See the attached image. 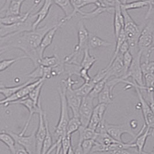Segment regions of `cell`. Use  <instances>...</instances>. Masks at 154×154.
I'll return each instance as SVG.
<instances>
[{
    "label": "cell",
    "mask_w": 154,
    "mask_h": 154,
    "mask_svg": "<svg viewBox=\"0 0 154 154\" xmlns=\"http://www.w3.org/2000/svg\"><path fill=\"white\" fill-rule=\"evenodd\" d=\"M59 21L48 23L42 27L29 31L14 33L4 37H0L1 53L11 48L20 49L28 56L35 66H39V62L42 59L39 47L42 39L49 30L55 26Z\"/></svg>",
    "instance_id": "obj_1"
},
{
    "label": "cell",
    "mask_w": 154,
    "mask_h": 154,
    "mask_svg": "<svg viewBox=\"0 0 154 154\" xmlns=\"http://www.w3.org/2000/svg\"><path fill=\"white\" fill-rule=\"evenodd\" d=\"M90 33L83 22L79 21L77 23V43L75 47L73 52L65 57L63 61L65 63H73L80 65L79 60L82 61L84 50L88 48Z\"/></svg>",
    "instance_id": "obj_2"
},
{
    "label": "cell",
    "mask_w": 154,
    "mask_h": 154,
    "mask_svg": "<svg viewBox=\"0 0 154 154\" xmlns=\"http://www.w3.org/2000/svg\"><path fill=\"white\" fill-rule=\"evenodd\" d=\"M121 8L122 14L124 19V30L126 35V41L129 45V51L132 55H135L139 50L138 47V41L141 30L140 26L133 21L131 15L128 14V11L124 8Z\"/></svg>",
    "instance_id": "obj_3"
},
{
    "label": "cell",
    "mask_w": 154,
    "mask_h": 154,
    "mask_svg": "<svg viewBox=\"0 0 154 154\" xmlns=\"http://www.w3.org/2000/svg\"><path fill=\"white\" fill-rule=\"evenodd\" d=\"M58 93L60 98V114L58 124L55 127L54 135L57 140L66 135V129L69 121L68 105L66 98V86L61 81L60 86L58 88Z\"/></svg>",
    "instance_id": "obj_4"
},
{
    "label": "cell",
    "mask_w": 154,
    "mask_h": 154,
    "mask_svg": "<svg viewBox=\"0 0 154 154\" xmlns=\"http://www.w3.org/2000/svg\"><path fill=\"white\" fill-rule=\"evenodd\" d=\"M66 86V98L68 105L72 112L73 117H79V110L83 98L79 96L73 88V86L79 83L78 80H73L71 76L61 81Z\"/></svg>",
    "instance_id": "obj_5"
},
{
    "label": "cell",
    "mask_w": 154,
    "mask_h": 154,
    "mask_svg": "<svg viewBox=\"0 0 154 154\" xmlns=\"http://www.w3.org/2000/svg\"><path fill=\"white\" fill-rule=\"evenodd\" d=\"M36 19L35 14H31L25 21L16 23L12 24H4L0 23V37H6L14 33L33 30V24Z\"/></svg>",
    "instance_id": "obj_6"
},
{
    "label": "cell",
    "mask_w": 154,
    "mask_h": 154,
    "mask_svg": "<svg viewBox=\"0 0 154 154\" xmlns=\"http://www.w3.org/2000/svg\"><path fill=\"white\" fill-rule=\"evenodd\" d=\"M133 56V60L125 77V80L129 78H132L133 82L141 91L143 89L144 86V75L141 69V60L142 59V52L139 49V52Z\"/></svg>",
    "instance_id": "obj_7"
},
{
    "label": "cell",
    "mask_w": 154,
    "mask_h": 154,
    "mask_svg": "<svg viewBox=\"0 0 154 154\" xmlns=\"http://www.w3.org/2000/svg\"><path fill=\"white\" fill-rule=\"evenodd\" d=\"M126 84L130 86L133 87L137 92L139 100L140 102V108L142 111L143 118L144 120V125L147 128L154 130V114L152 111L148 103L144 98L143 95H142L141 91L137 86L134 82H132L129 81H126Z\"/></svg>",
    "instance_id": "obj_8"
},
{
    "label": "cell",
    "mask_w": 154,
    "mask_h": 154,
    "mask_svg": "<svg viewBox=\"0 0 154 154\" xmlns=\"http://www.w3.org/2000/svg\"><path fill=\"white\" fill-rule=\"evenodd\" d=\"M106 129L107 132L109 134L119 142H124L122 139V136L124 134H128L133 137L134 139L137 133H135L133 131V129L131 127L130 123H126L123 124L114 125L106 123Z\"/></svg>",
    "instance_id": "obj_9"
},
{
    "label": "cell",
    "mask_w": 154,
    "mask_h": 154,
    "mask_svg": "<svg viewBox=\"0 0 154 154\" xmlns=\"http://www.w3.org/2000/svg\"><path fill=\"white\" fill-rule=\"evenodd\" d=\"M11 134L17 143L24 147L29 154H36V131H34L29 136L21 135L20 134L14 133L10 130H5Z\"/></svg>",
    "instance_id": "obj_10"
},
{
    "label": "cell",
    "mask_w": 154,
    "mask_h": 154,
    "mask_svg": "<svg viewBox=\"0 0 154 154\" xmlns=\"http://www.w3.org/2000/svg\"><path fill=\"white\" fill-rule=\"evenodd\" d=\"M94 99L89 95L83 98L79 110V118L82 122V126L87 127L92 115L94 106Z\"/></svg>",
    "instance_id": "obj_11"
},
{
    "label": "cell",
    "mask_w": 154,
    "mask_h": 154,
    "mask_svg": "<svg viewBox=\"0 0 154 154\" xmlns=\"http://www.w3.org/2000/svg\"><path fill=\"white\" fill-rule=\"evenodd\" d=\"M12 104H20V105H23L29 111V117L26 123V125L24 127L23 130L19 133L21 135H24L28 129V126L30 124L32 116L35 114H39L42 108V105L41 104V101H39L38 104H36L31 99H30L28 98V96H27V98L13 102L10 105H12Z\"/></svg>",
    "instance_id": "obj_12"
},
{
    "label": "cell",
    "mask_w": 154,
    "mask_h": 154,
    "mask_svg": "<svg viewBox=\"0 0 154 154\" xmlns=\"http://www.w3.org/2000/svg\"><path fill=\"white\" fill-rule=\"evenodd\" d=\"M46 81L43 79H40L36 80L34 81L33 82L30 83L29 84L27 85L23 88H22L19 91H17L14 95H12L11 96L8 98H5L4 99H2L0 101V104L1 105H4L5 107H7L8 105H10L12 103L20 100L21 99L27 98L30 92L34 90V89L35 87H36L40 83H41L42 81Z\"/></svg>",
    "instance_id": "obj_13"
},
{
    "label": "cell",
    "mask_w": 154,
    "mask_h": 154,
    "mask_svg": "<svg viewBox=\"0 0 154 154\" xmlns=\"http://www.w3.org/2000/svg\"><path fill=\"white\" fill-rule=\"evenodd\" d=\"M154 24L151 21L141 30L138 41V47L140 50L149 48L152 46L154 40Z\"/></svg>",
    "instance_id": "obj_14"
},
{
    "label": "cell",
    "mask_w": 154,
    "mask_h": 154,
    "mask_svg": "<svg viewBox=\"0 0 154 154\" xmlns=\"http://www.w3.org/2000/svg\"><path fill=\"white\" fill-rule=\"evenodd\" d=\"M45 112L41 109L39 115V125L36 131V154H41L43 144L45 139L47 130L45 120Z\"/></svg>",
    "instance_id": "obj_15"
},
{
    "label": "cell",
    "mask_w": 154,
    "mask_h": 154,
    "mask_svg": "<svg viewBox=\"0 0 154 154\" xmlns=\"http://www.w3.org/2000/svg\"><path fill=\"white\" fill-rule=\"evenodd\" d=\"M123 56V54L119 53V55L113 61L112 64L109 67L105 68L107 71L106 77L109 79L114 77V78H121L122 79V78L124 76Z\"/></svg>",
    "instance_id": "obj_16"
},
{
    "label": "cell",
    "mask_w": 154,
    "mask_h": 154,
    "mask_svg": "<svg viewBox=\"0 0 154 154\" xmlns=\"http://www.w3.org/2000/svg\"><path fill=\"white\" fill-rule=\"evenodd\" d=\"M66 21H67L65 19V18L61 19L56 25L51 28L45 35L44 37L42 39V42L39 47V51H40V55H41V58L44 57L43 55H44L45 50L52 43L57 30L61 26H63Z\"/></svg>",
    "instance_id": "obj_17"
},
{
    "label": "cell",
    "mask_w": 154,
    "mask_h": 154,
    "mask_svg": "<svg viewBox=\"0 0 154 154\" xmlns=\"http://www.w3.org/2000/svg\"><path fill=\"white\" fill-rule=\"evenodd\" d=\"M151 130V129L146 127V125L144 124L141 128L140 131L137 133L136 137L134 139V141H131L135 144L139 154H143L144 153V148L147 139L149 136L153 134Z\"/></svg>",
    "instance_id": "obj_18"
},
{
    "label": "cell",
    "mask_w": 154,
    "mask_h": 154,
    "mask_svg": "<svg viewBox=\"0 0 154 154\" xmlns=\"http://www.w3.org/2000/svg\"><path fill=\"white\" fill-rule=\"evenodd\" d=\"M53 4V0H43L42 7L37 12L35 13L36 19L33 24V30L38 28L39 24L46 18Z\"/></svg>",
    "instance_id": "obj_19"
},
{
    "label": "cell",
    "mask_w": 154,
    "mask_h": 154,
    "mask_svg": "<svg viewBox=\"0 0 154 154\" xmlns=\"http://www.w3.org/2000/svg\"><path fill=\"white\" fill-rule=\"evenodd\" d=\"M121 5H119L115 8L114 13V31L116 40L124 27V19L122 14Z\"/></svg>",
    "instance_id": "obj_20"
},
{
    "label": "cell",
    "mask_w": 154,
    "mask_h": 154,
    "mask_svg": "<svg viewBox=\"0 0 154 154\" xmlns=\"http://www.w3.org/2000/svg\"><path fill=\"white\" fill-rule=\"evenodd\" d=\"M53 3L60 8L65 15L64 17L66 21H70L73 18V8L72 7L70 0H53Z\"/></svg>",
    "instance_id": "obj_21"
},
{
    "label": "cell",
    "mask_w": 154,
    "mask_h": 154,
    "mask_svg": "<svg viewBox=\"0 0 154 154\" xmlns=\"http://www.w3.org/2000/svg\"><path fill=\"white\" fill-rule=\"evenodd\" d=\"M96 8L90 12H84L81 11L79 14L82 15V18L84 19H91L96 18L99 15H100L104 12H108L109 14L114 13L115 9H112L109 8L103 7L102 6H96Z\"/></svg>",
    "instance_id": "obj_22"
},
{
    "label": "cell",
    "mask_w": 154,
    "mask_h": 154,
    "mask_svg": "<svg viewBox=\"0 0 154 154\" xmlns=\"http://www.w3.org/2000/svg\"><path fill=\"white\" fill-rule=\"evenodd\" d=\"M79 141L82 143L84 140H94L97 139L99 133L96 130H94L90 128L81 126L79 129Z\"/></svg>",
    "instance_id": "obj_23"
},
{
    "label": "cell",
    "mask_w": 154,
    "mask_h": 154,
    "mask_svg": "<svg viewBox=\"0 0 154 154\" xmlns=\"http://www.w3.org/2000/svg\"><path fill=\"white\" fill-rule=\"evenodd\" d=\"M112 43L104 40L98 36L91 35L88 41V48L90 49H95L100 48H107L112 45Z\"/></svg>",
    "instance_id": "obj_24"
},
{
    "label": "cell",
    "mask_w": 154,
    "mask_h": 154,
    "mask_svg": "<svg viewBox=\"0 0 154 154\" xmlns=\"http://www.w3.org/2000/svg\"><path fill=\"white\" fill-rule=\"evenodd\" d=\"M113 98V92L111 91L109 85L106 82L103 89L98 95V103H102L109 105V104L112 103Z\"/></svg>",
    "instance_id": "obj_25"
},
{
    "label": "cell",
    "mask_w": 154,
    "mask_h": 154,
    "mask_svg": "<svg viewBox=\"0 0 154 154\" xmlns=\"http://www.w3.org/2000/svg\"><path fill=\"white\" fill-rule=\"evenodd\" d=\"M0 140L9 148L11 154H15L16 142L14 137L5 130H2L0 133Z\"/></svg>",
    "instance_id": "obj_26"
},
{
    "label": "cell",
    "mask_w": 154,
    "mask_h": 154,
    "mask_svg": "<svg viewBox=\"0 0 154 154\" xmlns=\"http://www.w3.org/2000/svg\"><path fill=\"white\" fill-rule=\"evenodd\" d=\"M30 83H31V79H30V80H29L28 81H27L22 84L19 85L14 86H12V87H6V86H3L1 85V88H0V93H1V94H2V95H3L5 97V98H8L11 96L12 95H14L17 91H19L22 88H23L27 85L29 84Z\"/></svg>",
    "instance_id": "obj_27"
},
{
    "label": "cell",
    "mask_w": 154,
    "mask_h": 154,
    "mask_svg": "<svg viewBox=\"0 0 154 154\" xmlns=\"http://www.w3.org/2000/svg\"><path fill=\"white\" fill-rule=\"evenodd\" d=\"M97 61V59L90 55V49L86 48L84 50L83 58L80 65L82 69H85L89 71Z\"/></svg>",
    "instance_id": "obj_28"
},
{
    "label": "cell",
    "mask_w": 154,
    "mask_h": 154,
    "mask_svg": "<svg viewBox=\"0 0 154 154\" xmlns=\"http://www.w3.org/2000/svg\"><path fill=\"white\" fill-rule=\"evenodd\" d=\"M70 1L73 8V17L79 14L82 8L91 4L97 5L98 4V0H70Z\"/></svg>",
    "instance_id": "obj_29"
},
{
    "label": "cell",
    "mask_w": 154,
    "mask_h": 154,
    "mask_svg": "<svg viewBox=\"0 0 154 154\" xmlns=\"http://www.w3.org/2000/svg\"><path fill=\"white\" fill-rule=\"evenodd\" d=\"M63 59L61 60L57 55L53 56L43 57L39 60V66H42L44 67H54L63 62Z\"/></svg>",
    "instance_id": "obj_30"
},
{
    "label": "cell",
    "mask_w": 154,
    "mask_h": 154,
    "mask_svg": "<svg viewBox=\"0 0 154 154\" xmlns=\"http://www.w3.org/2000/svg\"><path fill=\"white\" fill-rule=\"evenodd\" d=\"M96 84H95L91 78V81L90 82L86 83L84 82L83 84L81 85L80 87L74 89L79 96L84 98L89 95V94L91 93Z\"/></svg>",
    "instance_id": "obj_31"
},
{
    "label": "cell",
    "mask_w": 154,
    "mask_h": 154,
    "mask_svg": "<svg viewBox=\"0 0 154 154\" xmlns=\"http://www.w3.org/2000/svg\"><path fill=\"white\" fill-rule=\"evenodd\" d=\"M27 0H11L7 12L1 17L9 15L20 14L22 4Z\"/></svg>",
    "instance_id": "obj_32"
},
{
    "label": "cell",
    "mask_w": 154,
    "mask_h": 154,
    "mask_svg": "<svg viewBox=\"0 0 154 154\" xmlns=\"http://www.w3.org/2000/svg\"><path fill=\"white\" fill-rule=\"evenodd\" d=\"M149 4V1L147 0H137L131 2H124L121 4V7L124 8L126 11L140 9L146 7Z\"/></svg>",
    "instance_id": "obj_33"
},
{
    "label": "cell",
    "mask_w": 154,
    "mask_h": 154,
    "mask_svg": "<svg viewBox=\"0 0 154 154\" xmlns=\"http://www.w3.org/2000/svg\"><path fill=\"white\" fill-rule=\"evenodd\" d=\"M81 126L82 122L79 117H73L68 122L66 129V134L72 136L73 133L78 131Z\"/></svg>",
    "instance_id": "obj_34"
},
{
    "label": "cell",
    "mask_w": 154,
    "mask_h": 154,
    "mask_svg": "<svg viewBox=\"0 0 154 154\" xmlns=\"http://www.w3.org/2000/svg\"><path fill=\"white\" fill-rule=\"evenodd\" d=\"M25 59H28V56L26 55L19 56L16 58L11 59H5L4 60H2L0 62V71L2 72L5 70H7L9 67H10L11 66H12L14 63H16L17 62L23 60Z\"/></svg>",
    "instance_id": "obj_35"
},
{
    "label": "cell",
    "mask_w": 154,
    "mask_h": 154,
    "mask_svg": "<svg viewBox=\"0 0 154 154\" xmlns=\"http://www.w3.org/2000/svg\"><path fill=\"white\" fill-rule=\"evenodd\" d=\"M109 79L107 77H106L104 79H103L102 80H101L100 81L98 82L97 84L95 85L92 91L89 94V96L94 99L98 98L99 94L103 89L104 87L105 86L106 82H107V81Z\"/></svg>",
    "instance_id": "obj_36"
},
{
    "label": "cell",
    "mask_w": 154,
    "mask_h": 154,
    "mask_svg": "<svg viewBox=\"0 0 154 154\" xmlns=\"http://www.w3.org/2000/svg\"><path fill=\"white\" fill-rule=\"evenodd\" d=\"M144 86L143 90L147 92L154 91V73H148L144 75Z\"/></svg>",
    "instance_id": "obj_37"
},
{
    "label": "cell",
    "mask_w": 154,
    "mask_h": 154,
    "mask_svg": "<svg viewBox=\"0 0 154 154\" xmlns=\"http://www.w3.org/2000/svg\"><path fill=\"white\" fill-rule=\"evenodd\" d=\"M45 81H42L41 83H40L36 87H35L34 90L31 91L28 95V98L31 99L36 104H38L39 101H40L39 97H40L41 92L42 91V87L44 85Z\"/></svg>",
    "instance_id": "obj_38"
},
{
    "label": "cell",
    "mask_w": 154,
    "mask_h": 154,
    "mask_svg": "<svg viewBox=\"0 0 154 154\" xmlns=\"http://www.w3.org/2000/svg\"><path fill=\"white\" fill-rule=\"evenodd\" d=\"M133 56L131 52L129 50L126 52L123 56V63H124V76L122 79L125 81V77L128 71V70L131 65L133 60Z\"/></svg>",
    "instance_id": "obj_39"
},
{
    "label": "cell",
    "mask_w": 154,
    "mask_h": 154,
    "mask_svg": "<svg viewBox=\"0 0 154 154\" xmlns=\"http://www.w3.org/2000/svg\"><path fill=\"white\" fill-rule=\"evenodd\" d=\"M103 119H101L97 113L93 111V114H92V115L91 117V119H90V123L88 124V127L91 129L97 131L99 125L100 124L101 122Z\"/></svg>",
    "instance_id": "obj_40"
},
{
    "label": "cell",
    "mask_w": 154,
    "mask_h": 154,
    "mask_svg": "<svg viewBox=\"0 0 154 154\" xmlns=\"http://www.w3.org/2000/svg\"><path fill=\"white\" fill-rule=\"evenodd\" d=\"M92 154H139L136 148L129 149H120L105 152H96Z\"/></svg>",
    "instance_id": "obj_41"
},
{
    "label": "cell",
    "mask_w": 154,
    "mask_h": 154,
    "mask_svg": "<svg viewBox=\"0 0 154 154\" xmlns=\"http://www.w3.org/2000/svg\"><path fill=\"white\" fill-rule=\"evenodd\" d=\"M26 77L31 79H40L43 78V66H39L35 68V70L28 74Z\"/></svg>",
    "instance_id": "obj_42"
},
{
    "label": "cell",
    "mask_w": 154,
    "mask_h": 154,
    "mask_svg": "<svg viewBox=\"0 0 154 154\" xmlns=\"http://www.w3.org/2000/svg\"><path fill=\"white\" fill-rule=\"evenodd\" d=\"M96 141L94 140H84L81 143L84 154H91L92 149L95 145Z\"/></svg>",
    "instance_id": "obj_43"
},
{
    "label": "cell",
    "mask_w": 154,
    "mask_h": 154,
    "mask_svg": "<svg viewBox=\"0 0 154 154\" xmlns=\"http://www.w3.org/2000/svg\"><path fill=\"white\" fill-rule=\"evenodd\" d=\"M72 136L65 135L63 137L61 140V146L62 149L63 151V154H67L68 152L69 149L72 147V140H71Z\"/></svg>",
    "instance_id": "obj_44"
},
{
    "label": "cell",
    "mask_w": 154,
    "mask_h": 154,
    "mask_svg": "<svg viewBox=\"0 0 154 154\" xmlns=\"http://www.w3.org/2000/svg\"><path fill=\"white\" fill-rule=\"evenodd\" d=\"M143 75L148 73H154V61H146L141 63Z\"/></svg>",
    "instance_id": "obj_45"
},
{
    "label": "cell",
    "mask_w": 154,
    "mask_h": 154,
    "mask_svg": "<svg viewBox=\"0 0 154 154\" xmlns=\"http://www.w3.org/2000/svg\"><path fill=\"white\" fill-rule=\"evenodd\" d=\"M107 106L108 105L106 104L98 103V105H96L94 107V112L97 113L101 119H105V114L106 111L107 110Z\"/></svg>",
    "instance_id": "obj_46"
},
{
    "label": "cell",
    "mask_w": 154,
    "mask_h": 154,
    "mask_svg": "<svg viewBox=\"0 0 154 154\" xmlns=\"http://www.w3.org/2000/svg\"><path fill=\"white\" fill-rule=\"evenodd\" d=\"M122 4L121 0H103L102 7L109 8L112 9H115L119 5H121Z\"/></svg>",
    "instance_id": "obj_47"
},
{
    "label": "cell",
    "mask_w": 154,
    "mask_h": 154,
    "mask_svg": "<svg viewBox=\"0 0 154 154\" xmlns=\"http://www.w3.org/2000/svg\"><path fill=\"white\" fill-rule=\"evenodd\" d=\"M88 70H86L85 69H82L80 71L79 77H80L84 81V83L88 82L91 81V78L88 73Z\"/></svg>",
    "instance_id": "obj_48"
},
{
    "label": "cell",
    "mask_w": 154,
    "mask_h": 154,
    "mask_svg": "<svg viewBox=\"0 0 154 154\" xmlns=\"http://www.w3.org/2000/svg\"><path fill=\"white\" fill-rule=\"evenodd\" d=\"M11 0H5V3L4 4V5L1 8L0 10V14H1V17L4 14H5L8 10L9 5H10V3H11Z\"/></svg>",
    "instance_id": "obj_49"
},
{
    "label": "cell",
    "mask_w": 154,
    "mask_h": 154,
    "mask_svg": "<svg viewBox=\"0 0 154 154\" xmlns=\"http://www.w3.org/2000/svg\"><path fill=\"white\" fill-rule=\"evenodd\" d=\"M154 13V1L150 2L148 5V9L147 11V13L145 15V19H148L151 15L153 14Z\"/></svg>",
    "instance_id": "obj_50"
},
{
    "label": "cell",
    "mask_w": 154,
    "mask_h": 154,
    "mask_svg": "<svg viewBox=\"0 0 154 154\" xmlns=\"http://www.w3.org/2000/svg\"><path fill=\"white\" fill-rule=\"evenodd\" d=\"M15 154H29L28 151L21 145L16 143Z\"/></svg>",
    "instance_id": "obj_51"
},
{
    "label": "cell",
    "mask_w": 154,
    "mask_h": 154,
    "mask_svg": "<svg viewBox=\"0 0 154 154\" xmlns=\"http://www.w3.org/2000/svg\"><path fill=\"white\" fill-rule=\"evenodd\" d=\"M73 149L75 154H84L82 148L81 146V143H77L76 146L73 148Z\"/></svg>",
    "instance_id": "obj_52"
},
{
    "label": "cell",
    "mask_w": 154,
    "mask_h": 154,
    "mask_svg": "<svg viewBox=\"0 0 154 154\" xmlns=\"http://www.w3.org/2000/svg\"><path fill=\"white\" fill-rule=\"evenodd\" d=\"M129 123H130V125H131V127H132L133 129H136V128L137 127V126H138V123H137V121L136 120H134V119L132 120H131V121L129 122Z\"/></svg>",
    "instance_id": "obj_53"
},
{
    "label": "cell",
    "mask_w": 154,
    "mask_h": 154,
    "mask_svg": "<svg viewBox=\"0 0 154 154\" xmlns=\"http://www.w3.org/2000/svg\"><path fill=\"white\" fill-rule=\"evenodd\" d=\"M67 154H75V152H74V149H73V147H70V149H69L68 151V152Z\"/></svg>",
    "instance_id": "obj_54"
},
{
    "label": "cell",
    "mask_w": 154,
    "mask_h": 154,
    "mask_svg": "<svg viewBox=\"0 0 154 154\" xmlns=\"http://www.w3.org/2000/svg\"><path fill=\"white\" fill-rule=\"evenodd\" d=\"M103 1V0H98V4H97V5L96 6H101L102 4Z\"/></svg>",
    "instance_id": "obj_55"
},
{
    "label": "cell",
    "mask_w": 154,
    "mask_h": 154,
    "mask_svg": "<svg viewBox=\"0 0 154 154\" xmlns=\"http://www.w3.org/2000/svg\"><path fill=\"white\" fill-rule=\"evenodd\" d=\"M143 154H154V147L152 149V151L150 152H144Z\"/></svg>",
    "instance_id": "obj_56"
},
{
    "label": "cell",
    "mask_w": 154,
    "mask_h": 154,
    "mask_svg": "<svg viewBox=\"0 0 154 154\" xmlns=\"http://www.w3.org/2000/svg\"><path fill=\"white\" fill-rule=\"evenodd\" d=\"M152 47H153V49H154V40H153V42H152Z\"/></svg>",
    "instance_id": "obj_57"
},
{
    "label": "cell",
    "mask_w": 154,
    "mask_h": 154,
    "mask_svg": "<svg viewBox=\"0 0 154 154\" xmlns=\"http://www.w3.org/2000/svg\"><path fill=\"white\" fill-rule=\"evenodd\" d=\"M147 1H149V3H150V2H153V1H154V0H147Z\"/></svg>",
    "instance_id": "obj_58"
}]
</instances>
